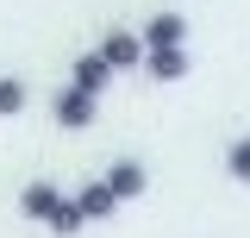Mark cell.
I'll use <instances>...</instances> for the list:
<instances>
[{
    "mask_svg": "<svg viewBox=\"0 0 250 238\" xmlns=\"http://www.w3.org/2000/svg\"><path fill=\"white\" fill-rule=\"evenodd\" d=\"M106 188H113V201H138V194H144V188H150V169H144V163H138V157H119V163H113V169H106Z\"/></svg>",
    "mask_w": 250,
    "mask_h": 238,
    "instance_id": "cell-1",
    "label": "cell"
},
{
    "mask_svg": "<svg viewBox=\"0 0 250 238\" xmlns=\"http://www.w3.org/2000/svg\"><path fill=\"white\" fill-rule=\"evenodd\" d=\"M50 107H57V125H62V132H88V125H94V94H82V88H57Z\"/></svg>",
    "mask_w": 250,
    "mask_h": 238,
    "instance_id": "cell-2",
    "label": "cell"
},
{
    "mask_svg": "<svg viewBox=\"0 0 250 238\" xmlns=\"http://www.w3.org/2000/svg\"><path fill=\"white\" fill-rule=\"evenodd\" d=\"M188 44V19L182 13H156L150 25H144V57H150V50H182Z\"/></svg>",
    "mask_w": 250,
    "mask_h": 238,
    "instance_id": "cell-3",
    "label": "cell"
},
{
    "mask_svg": "<svg viewBox=\"0 0 250 238\" xmlns=\"http://www.w3.org/2000/svg\"><path fill=\"white\" fill-rule=\"evenodd\" d=\"M19 207H25V219H44V226H50V219H57L69 201H62V188H57V182H31L25 194H19Z\"/></svg>",
    "mask_w": 250,
    "mask_h": 238,
    "instance_id": "cell-4",
    "label": "cell"
},
{
    "mask_svg": "<svg viewBox=\"0 0 250 238\" xmlns=\"http://www.w3.org/2000/svg\"><path fill=\"white\" fill-rule=\"evenodd\" d=\"M100 63H106V69H131V63H144V38H131V31H106Z\"/></svg>",
    "mask_w": 250,
    "mask_h": 238,
    "instance_id": "cell-5",
    "label": "cell"
},
{
    "mask_svg": "<svg viewBox=\"0 0 250 238\" xmlns=\"http://www.w3.org/2000/svg\"><path fill=\"white\" fill-rule=\"evenodd\" d=\"M75 207H82V219H106L119 201H113V188H106V182H88V188L75 194Z\"/></svg>",
    "mask_w": 250,
    "mask_h": 238,
    "instance_id": "cell-6",
    "label": "cell"
},
{
    "mask_svg": "<svg viewBox=\"0 0 250 238\" xmlns=\"http://www.w3.org/2000/svg\"><path fill=\"white\" fill-rule=\"evenodd\" d=\"M106 75H113V69H106V63H100V50H94V57H82V63H75V82H69V88H82V94H94V100H100Z\"/></svg>",
    "mask_w": 250,
    "mask_h": 238,
    "instance_id": "cell-7",
    "label": "cell"
},
{
    "mask_svg": "<svg viewBox=\"0 0 250 238\" xmlns=\"http://www.w3.org/2000/svg\"><path fill=\"white\" fill-rule=\"evenodd\" d=\"M144 69H150L156 82H182V75H188V50H150Z\"/></svg>",
    "mask_w": 250,
    "mask_h": 238,
    "instance_id": "cell-8",
    "label": "cell"
},
{
    "mask_svg": "<svg viewBox=\"0 0 250 238\" xmlns=\"http://www.w3.org/2000/svg\"><path fill=\"white\" fill-rule=\"evenodd\" d=\"M25 107V82L19 75H0V113H19Z\"/></svg>",
    "mask_w": 250,
    "mask_h": 238,
    "instance_id": "cell-9",
    "label": "cell"
},
{
    "mask_svg": "<svg viewBox=\"0 0 250 238\" xmlns=\"http://www.w3.org/2000/svg\"><path fill=\"white\" fill-rule=\"evenodd\" d=\"M225 169H231L238 182H250V138H238V144L225 150Z\"/></svg>",
    "mask_w": 250,
    "mask_h": 238,
    "instance_id": "cell-10",
    "label": "cell"
},
{
    "mask_svg": "<svg viewBox=\"0 0 250 238\" xmlns=\"http://www.w3.org/2000/svg\"><path fill=\"white\" fill-rule=\"evenodd\" d=\"M82 226H88V219H82V207H75V201H69V207H62L57 219H50V232H57V238H69V232H82Z\"/></svg>",
    "mask_w": 250,
    "mask_h": 238,
    "instance_id": "cell-11",
    "label": "cell"
}]
</instances>
